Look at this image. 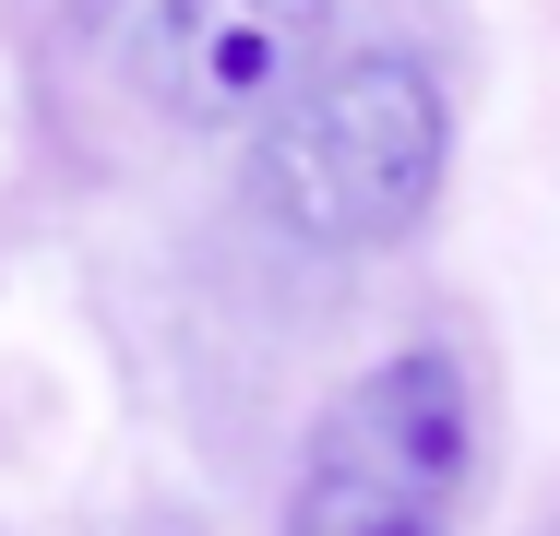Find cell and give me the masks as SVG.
Wrapping results in <instances>:
<instances>
[{"mask_svg": "<svg viewBox=\"0 0 560 536\" xmlns=\"http://www.w3.org/2000/svg\"><path fill=\"white\" fill-rule=\"evenodd\" d=\"M453 96L418 48H346L250 119V214L299 250H382L442 203Z\"/></svg>", "mask_w": 560, "mask_h": 536, "instance_id": "6da1fadb", "label": "cell"}, {"mask_svg": "<svg viewBox=\"0 0 560 536\" xmlns=\"http://www.w3.org/2000/svg\"><path fill=\"white\" fill-rule=\"evenodd\" d=\"M465 501H477V370L418 334L311 418L275 536H453Z\"/></svg>", "mask_w": 560, "mask_h": 536, "instance_id": "7a4b0ae2", "label": "cell"}, {"mask_svg": "<svg viewBox=\"0 0 560 536\" xmlns=\"http://www.w3.org/2000/svg\"><path fill=\"white\" fill-rule=\"evenodd\" d=\"M119 60L179 131H250L335 60V0H143Z\"/></svg>", "mask_w": 560, "mask_h": 536, "instance_id": "3957f363", "label": "cell"}]
</instances>
